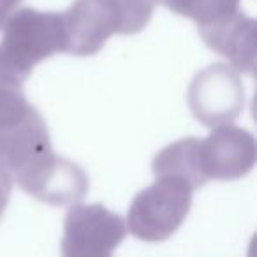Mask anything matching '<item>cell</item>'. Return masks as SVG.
Instances as JSON below:
<instances>
[{
    "instance_id": "obj_1",
    "label": "cell",
    "mask_w": 257,
    "mask_h": 257,
    "mask_svg": "<svg viewBox=\"0 0 257 257\" xmlns=\"http://www.w3.org/2000/svg\"><path fill=\"white\" fill-rule=\"evenodd\" d=\"M0 166L25 190L53 206L78 204L88 176L74 162L55 155L50 131L20 86L0 81Z\"/></svg>"
},
{
    "instance_id": "obj_3",
    "label": "cell",
    "mask_w": 257,
    "mask_h": 257,
    "mask_svg": "<svg viewBox=\"0 0 257 257\" xmlns=\"http://www.w3.org/2000/svg\"><path fill=\"white\" fill-rule=\"evenodd\" d=\"M0 41V81L20 86L39 62L65 51L62 15L23 8L6 22Z\"/></svg>"
},
{
    "instance_id": "obj_9",
    "label": "cell",
    "mask_w": 257,
    "mask_h": 257,
    "mask_svg": "<svg viewBox=\"0 0 257 257\" xmlns=\"http://www.w3.org/2000/svg\"><path fill=\"white\" fill-rule=\"evenodd\" d=\"M155 176H178L194 190L206 183L199 168V140L187 138L162 148L152 162Z\"/></svg>"
},
{
    "instance_id": "obj_8",
    "label": "cell",
    "mask_w": 257,
    "mask_h": 257,
    "mask_svg": "<svg viewBox=\"0 0 257 257\" xmlns=\"http://www.w3.org/2000/svg\"><path fill=\"white\" fill-rule=\"evenodd\" d=\"M201 37L213 51L229 58L238 71L252 74L255 69V22L243 13L215 25L197 27Z\"/></svg>"
},
{
    "instance_id": "obj_6",
    "label": "cell",
    "mask_w": 257,
    "mask_h": 257,
    "mask_svg": "<svg viewBox=\"0 0 257 257\" xmlns=\"http://www.w3.org/2000/svg\"><path fill=\"white\" fill-rule=\"evenodd\" d=\"M245 90L234 67L213 64L197 72L189 88V106L206 127L229 125L241 114Z\"/></svg>"
},
{
    "instance_id": "obj_10",
    "label": "cell",
    "mask_w": 257,
    "mask_h": 257,
    "mask_svg": "<svg viewBox=\"0 0 257 257\" xmlns=\"http://www.w3.org/2000/svg\"><path fill=\"white\" fill-rule=\"evenodd\" d=\"M173 11L196 22L197 27L215 25L239 13V0H155Z\"/></svg>"
},
{
    "instance_id": "obj_2",
    "label": "cell",
    "mask_w": 257,
    "mask_h": 257,
    "mask_svg": "<svg viewBox=\"0 0 257 257\" xmlns=\"http://www.w3.org/2000/svg\"><path fill=\"white\" fill-rule=\"evenodd\" d=\"M155 0H76L62 15L65 51L95 55L113 34L134 36L150 23Z\"/></svg>"
},
{
    "instance_id": "obj_12",
    "label": "cell",
    "mask_w": 257,
    "mask_h": 257,
    "mask_svg": "<svg viewBox=\"0 0 257 257\" xmlns=\"http://www.w3.org/2000/svg\"><path fill=\"white\" fill-rule=\"evenodd\" d=\"M22 0H0V29L6 25L9 18L13 16L15 9L18 8V4Z\"/></svg>"
},
{
    "instance_id": "obj_7",
    "label": "cell",
    "mask_w": 257,
    "mask_h": 257,
    "mask_svg": "<svg viewBox=\"0 0 257 257\" xmlns=\"http://www.w3.org/2000/svg\"><path fill=\"white\" fill-rule=\"evenodd\" d=\"M257 159L253 136L236 125H220L199 141V168L204 180L231 182L246 176Z\"/></svg>"
},
{
    "instance_id": "obj_4",
    "label": "cell",
    "mask_w": 257,
    "mask_h": 257,
    "mask_svg": "<svg viewBox=\"0 0 257 257\" xmlns=\"http://www.w3.org/2000/svg\"><path fill=\"white\" fill-rule=\"evenodd\" d=\"M194 189L178 176H157L154 185L134 197L127 213L131 234L141 241H166L183 224Z\"/></svg>"
},
{
    "instance_id": "obj_11",
    "label": "cell",
    "mask_w": 257,
    "mask_h": 257,
    "mask_svg": "<svg viewBox=\"0 0 257 257\" xmlns=\"http://www.w3.org/2000/svg\"><path fill=\"white\" fill-rule=\"evenodd\" d=\"M11 192H13V178H11V175L0 166V218H2L6 208H8V203H9V199H11Z\"/></svg>"
},
{
    "instance_id": "obj_5",
    "label": "cell",
    "mask_w": 257,
    "mask_h": 257,
    "mask_svg": "<svg viewBox=\"0 0 257 257\" xmlns=\"http://www.w3.org/2000/svg\"><path fill=\"white\" fill-rule=\"evenodd\" d=\"M127 236L120 215L102 204H74L62 236V257H111Z\"/></svg>"
}]
</instances>
